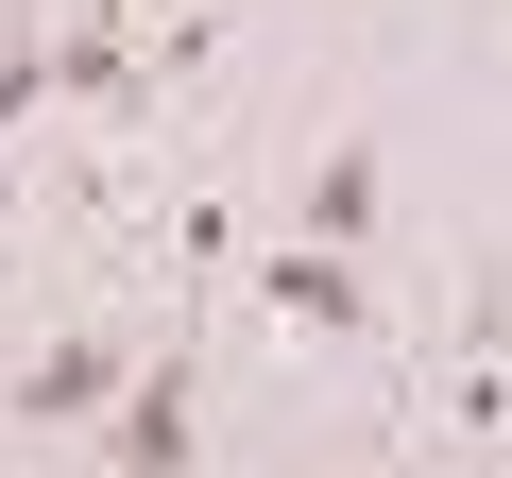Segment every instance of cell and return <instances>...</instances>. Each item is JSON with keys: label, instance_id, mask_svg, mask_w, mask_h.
I'll return each instance as SVG.
<instances>
[{"label": "cell", "instance_id": "obj_1", "mask_svg": "<svg viewBox=\"0 0 512 478\" xmlns=\"http://www.w3.org/2000/svg\"><path fill=\"white\" fill-rule=\"evenodd\" d=\"M188 444H205V359H188V325H154L120 410H103V461L120 478H188Z\"/></svg>", "mask_w": 512, "mask_h": 478}, {"label": "cell", "instance_id": "obj_2", "mask_svg": "<svg viewBox=\"0 0 512 478\" xmlns=\"http://www.w3.org/2000/svg\"><path fill=\"white\" fill-rule=\"evenodd\" d=\"M120 376H137V342H120V325H52L0 393H18V427H103V410H120Z\"/></svg>", "mask_w": 512, "mask_h": 478}, {"label": "cell", "instance_id": "obj_3", "mask_svg": "<svg viewBox=\"0 0 512 478\" xmlns=\"http://www.w3.org/2000/svg\"><path fill=\"white\" fill-rule=\"evenodd\" d=\"M256 308H274L291 342H376V274L325 257V239H274V257H256Z\"/></svg>", "mask_w": 512, "mask_h": 478}, {"label": "cell", "instance_id": "obj_4", "mask_svg": "<svg viewBox=\"0 0 512 478\" xmlns=\"http://www.w3.org/2000/svg\"><path fill=\"white\" fill-rule=\"evenodd\" d=\"M291 239L376 257V239H393V154H376V137H325V154H308V188H291Z\"/></svg>", "mask_w": 512, "mask_h": 478}, {"label": "cell", "instance_id": "obj_5", "mask_svg": "<svg viewBox=\"0 0 512 478\" xmlns=\"http://www.w3.org/2000/svg\"><path fill=\"white\" fill-rule=\"evenodd\" d=\"M35 120H52V35H35V18H0V154H18Z\"/></svg>", "mask_w": 512, "mask_h": 478}, {"label": "cell", "instance_id": "obj_6", "mask_svg": "<svg viewBox=\"0 0 512 478\" xmlns=\"http://www.w3.org/2000/svg\"><path fill=\"white\" fill-rule=\"evenodd\" d=\"M171 257H188V274H222V257H239V205H222V188H188V205H171Z\"/></svg>", "mask_w": 512, "mask_h": 478}, {"label": "cell", "instance_id": "obj_7", "mask_svg": "<svg viewBox=\"0 0 512 478\" xmlns=\"http://www.w3.org/2000/svg\"><path fill=\"white\" fill-rule=\"evenodd\" d=\"M0 222H18V154H0Z\"/></svg>", "mask_w": 512, "mask_h": 478}]
</instances>
